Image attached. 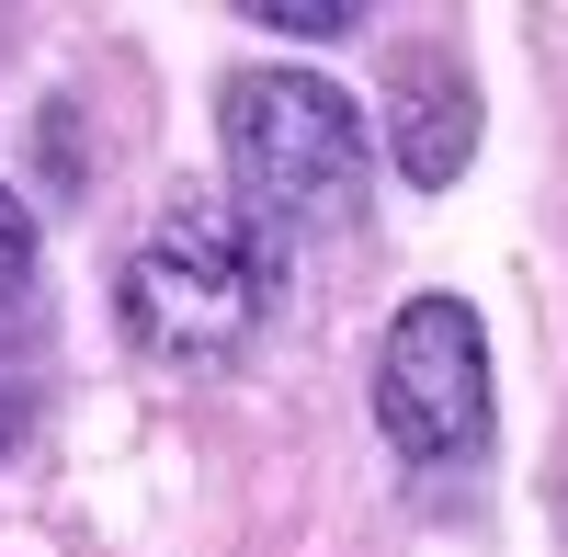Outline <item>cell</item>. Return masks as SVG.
I'll return each mask as SVG.
<instances>
[{"mask_svg": "<svg viewBox=\"0 0 568 557\" xmlns=\"http://www.w3.org/2000/svg\"><path fill=\"white\" fill-rule=\"evenodd\" d=\"M216 136H227V216L251 251L284 273L364 227V114L307 69H227L216 80Z\"/></svg>", "mask_w": 568, "mask_h": 557, "instance_id": "cell-1", "label": "cell"}, {"mask_svg": "<svg viewBox=\"0 0 568 557\" xmlns=\"http://www.w3.org/2000/svg\"><path fill=\"white\" fill-rule=\"evenodd\" d=\"M262 296H273V262L251 251V227L182 194L149 240L114 262V318L149 364H227L262 331Z\"/></svg>", "mask_w": 568, "mask_h": 557, "instance_id": "cell-2", "label": "cell"}, {"mask_svg": "<svg viewBox=\"0 0 568 557\" xmlns=\"http://www.w3.org/2000/svg\"><path fill=\"white\" fill-rule=\"evenodd\" d=\"M375 422L409 467H455L489 444V331L466 296H409L375 353Z\"/></svg>", "mask_w": 568, "mask_h": 557, "instance_id": "cell-3", "label": "cell"}, {"mask_svg": "<svg viewBox=\"0 0 568 557\" xmlns=\"http://www.w3.org/2000/svg\"><path fill=\"white\" fill-rule=\"evenodd\" d=\"M387 149H398V171L420 182V194L455 182L466 149H478V80H466V58L444 34H420V45L387 58Z\"/></svg>", "mask_w": 568, "mask_h": 557, "instance_id": "cell-4", "label": "cell"}, {"mask_svg": "<svg viewBox=\"0 0 568 557\" xmlns=\"http://www.w3.org/2000/svg\"><path fill=\"white\" fill-rule=\"evenodd\" d=\"M251 23H273V34H353L364 12L353 0H251Z\"/></svg>", "mask_w": 568, "mask_h": 557, "instance_id": "cell-5", "label": "cell"}, {"mask_svg": "<svg viewBox=\"0 0 568 557\" xmlns=\"http://www.w3.org/2000/svg\"><path fill=\"white\" fill-rule=\"evenodd\" d=\"M23 285H34V216L0 194V318H12V296H23Z\"/></svg>", "mask_w": 568, "mask_h": 557, "instance_id": "cell-6", "label": "cell"}, {"mask_svg": "<svg viewBox=\"0 0 568 557\" xmlns=\"http://www.w3.org/2000/svg\"><path fill=\"white\" fill-rule=\"evenodd\" d=\"M23 422H34V387H23V376H0V455L23 444Z\"/></svg>", "mask_w": 568, "mask_h": 557, "instance_id": "cell-7", "label": "cell"}]
</instances>
